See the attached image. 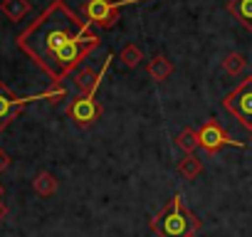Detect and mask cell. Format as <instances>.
Masks as SVG:
<instances>
[{"label": "cell", "instance_id": "obj_12", "mask_svg": "<svg viewBox=\"0 0 252 237\" xmlns=\"http://www.w3.org/2000/svg\"><path fill=\"white\" fill-rule=\"evenodd\" d=\"M57 178L52 176V173H47V171H42V173H37L35 176V180H32V188H35V193L37 195H42V198H50V195H55L57 193Z\"/></svg>", "mask_w": 252, "mask_h": 237}, {"label": "cell", "instance_id": "obj_9", "mask_svg": "<svg viewBox=\"0 0 252 237\" xmlns=\"http://www.w3.org/2000/svg\"><path fill=\"white\" fill-rule=\"evenodd\" d=\"M227 13L232 18H237L247 30H252V0H230Z\"/></svg>", "mask_w": 252, "mask_h": 237}, {"label": "cell", "instance_id": "obj_7", "mask_svg": "<svg viewBox=\"0 0 252 237\" xmlns=\"http://www.w3.org/2000/svg\"><path fill=\"white\" fill-rule=\"evenodd\" d=\"M67 114L72 116V121L77 126H92L96 118L101 116V104L96 101V96H84L79 94L77 99H72V104L67 106Z\"/></svg>", "mask_w": 252, "mask_h": 237}, {"label": "cell", "instance_id": "obj_18", "mask_svg": "<svg viewBox=\"0 0 252 237\" xmlns=\"http://www.w3.org/2000/svg\"><path fill=\"white\" fill-rule=\"evenodd\" d=\"M8 166H10V156H8L5 151H0V173H3Z\"/></svg>", "mask_w": 252, "mask_h": 237}, {"label": "cell", "instance_id": "obj_4", "mask_svg": "<svg viewBox=\"0 0 252 237\" xmlns=\"http://www.w3.org/2000/svg\"><path fill=\"white\" fill-rule=\"evenodd\" d=\"M222 106L252 134V77L242 79V84L235 87V89L222 99Z\"/></svg>", "mask_w": 252, "mask_h": 237}, {"label": "cell", "instance_id": "obj_21", "mask_svg": "<svg viewBox=\"0 0 252 237\" xmlns=\"http://www.w3.org/2000/svg\"><path fill=\"white\" fill-rule=\"evenodd\" d=\"M188 237H195V235H188Z\"/></svg>", "mask_w": 252, "mask_h": 237}, {"label": "cell", "instance_id": "obj_14", "mask_svg": "<svg viewBox=\"0 0 252 237\" xmlns=\"http://www.w3.org/2000/svg\"><path fill=\"white\" fill-rule=\"evenodd\" d=\"M178 173L186 178V180H193L203 173V161L195 158V156H186L181 163H178Z\"/></svg>", "mask_w": 252, "mask_h": 237}, {"label": "cell", "instance_id": "obj_8", "mask_svg": "<svg viewBox=\"0 0 252 237\" xmlns=\"http://www.w3.org/2000/svg\"><path fill=\"white\" fill-rule=\"evenodd\" d=\"M111 62H114V55H109V57H106V62H104V67H101L99 72H96V69H92V67L79 69V72L74 74V84H77L79 94H84V96H96V89H99V84H101V79H104L106 69L111 67Z\"/></svg>", "mask_w": 252, "mask_h": 237}, {"label": "cell", "instance_id": "obj_6", "mask_svg": "<svg viewBox=\"0 0 252 237\" xmlns=\"http://www.w3.org/2000/svg\"><path fill=\"white\" fill-rule=\"evenodd\" d=\"M37 99H42V94L40 96H18L0 82V131H5L13 124V118H18V114L30 101H37Z\"/></svg>", "mask_w": 252, "mask_h": 237}, {"label": "cell", "instance_id": "obj_20", "mask_svg": "<svg viewBox=\"0 0 252 237\" xmlns=\"http://www.w3.org/2000/svg\"><path fill=\"white\" fill-rule=\"evenodd\" d=\"M0 195H3V185H0Z\"/></svg>", "mask_w": 252, "mask_h": 237}, {"label": "cell", "instance_id": "obj_2", "mask_svg": "<svg viewBox=\"0 0 252 237\" xmlns=\"http://www.w3.org/2000/svg\"><path fill=\"white\" fill-rule=\"evenodd\" d=\"M151 230L158 237H188V235H198L200 217H195L183 205V195L176 193L168 200V205L151 217Z\"/></svg>", "mask_w": 252, "mask_h": 237}, {"label": "cell", "instance_id": "obj_3", "mask_svg": "<svg viewBox=\"0 0 252 237\" xmlns=\"http://www.w3.org/2000/svg\"><path fill=\"white\" fill-rule=\"evenodd\" d=\"M134 3H144V0H87L84 8H82V15L87 23H92L94 28H101V30H111L119 20V8L124 5H134Z\"/></svg>", "mask_w": 252, "mask_h": 237}, {"label": "cell", "instance_id": "obj_17", "mask_svg": "<svg viewBox=\"0 0 252 237\" xmlns=\"http://www.w3.org/2000/svg\"><path fill=\"white\" fill-rule=\"evenodd\" d=\"M67 96V89L62 87V84H52V89H47L45 94H42V99H47L50 104H57L60 99H64Z\"/></svg>", "mask_w": 252, "mask_h": 237}, {"label": "cell", "instance_id": "obj_15", "mask_svg": "<svg viewBox=\"0 0 252 237\" xmlns=\"http://www.w3.org/2000/svg\"><path fill=\"white\" fill-rule=\"evenodd\" d=\"M245 67H247V59H245L240 52H230V55L222 59V69H225L230 77L242 74V72H245Z\"/></svg>", "mask_w": 252, "mask_h": 237}, {"label": "cell", "instance_id": "obj_16", "mask_svg": "<svg viewBox=\"0 0 252 237\" xmlns=\"http://www.w3.org/2000/svg\"><path fill=\"white\" fill-rule=\"evenodd\" d=\"M119 59H121L126 67H131V69H134V67H139V64H141V59H144V52H141L136 45H126V47L119 52Z\"/></svg>", "mask_w": 252, "mask_h": 237}, {"label": "cell", "instance_id": "obj_19", "mask_svg": "<svg viewBox=\"0 0 252 237\" xmlns=\"http://www.w3.org/2000/svg\"><path fill=\"white\" fill-rule=\"evenodd\" d=\"M5 215H8V207H5V205H3V200H0V220H3V217H5Z\"/></svg>", "mask_w": 252, "mask_h": 237}, {"label": "cell", "instance_id": "obj_13", "mask_svg": "<svg viewBox=\"0 0 252 237\" xmlns=\"http://www.w3.org/2000/svg\"><path fill=\"white\" fill-rule=\"evenodd\" d=\"M176 144H178V148H183V151H186V156H193V153H195V148L200 146V144H198V129L186 126V129L178 134Z\"/></svg>", "mask_w": 252, "mask_h": 237}, {"label": "cell", "instance_id": "obj_11", "mask_svg": "<svg viewBox=\"0 0 252 237\" xmlns=\"http://www.w3.org/2000/svg\"><path fill=\"white\" fill-rule=\"evenodd\" d=\"M171 72H173V64H171L163 55H156V57L149 59V77H151V79L163 82V79L171 77Z\"/></svg>", "mask_w": 252, "mask_h": 237}, {"label": "cell", "instance_id": "obj_5", "mask_svg": "<svg viewBox=\"0 0 252 237\" xmlns=\"http://www.w3.org/2000/svg\"><path fill=\"white\" fill-rule=\"evenodd\" d=\"M198 144L200 148H205L208 153H218L222 146H235V148H242L240 141L230 139V134L215 121V118H208L198 126Z\"/></svg>", "mask_w": 252, "mask_h": 237}, {"label": "cell", "instance_id": "obj_1", "mask_svg": "<svg viewBox=\"0 0 252 237\" xmlns=\"http://www.w3.org/2000/svg\"><path fill=\"white\" fill-rule=\"evenodd\" d=\"M94 25L82 20L74 10L67 8L64 0H52V3L32 20L20 35H18V47L47 74L52 77L55 72V57L74 40L94 35Z\"/></svg>", "mask_w": 252, "mask_h": 237}, {"label": "cell", "instance_id": "obj_10", "mask_svg": "<svg viewBox=\"0 0 252 237\" xmlns=\"http://www.w3.org/2000/svg\"><path fill=\"white\" fill-rule=\"evenodd\" d=\"M0 10H3V15L8 20L18 23L30 13V0H3V3H0Z\"/></svg>", "mask_w": 252, "mask_h": 237}]
</instances>
